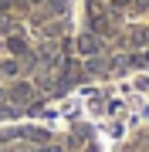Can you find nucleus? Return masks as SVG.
<instances>
[{"label": "nucleus", "instance_id": "f257e3e1", "mask_svg": "<svg viewBox=\"0 0 149 152\" xmlns=\"http://www.w3.org/2000/svg\"><path fill=\"white\" fill-rule=\"evenodd\" d=\"M7 98H10V105H31L34 102V85H14Z\"/></svg>", "mask_w": 149, "mask_h": 152}]
</instances>
